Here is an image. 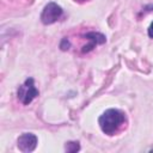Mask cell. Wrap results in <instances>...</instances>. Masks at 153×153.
I'll return each mask as SVG.
<instances>
[{
    "label": "cell",
    "instance_id": "obj_1",
    "mask_svg": "<svg viewBox=\"0 0 153 153\" xmlns=\"http://www.w3.org/2000/svg\"><path fill=\"white\" fill-rule=\"evenodd\" d=\"M126 122V114L118 109H108L98 118L102 131L106 135H115Z\"/></svg>",
    "mask_w": 153,
    "mask_h": 153
},
{
    "label": "cell",
    "instance_id": "obj_2",
    "mask_svg": "<svg viewBox=\"0 0 153 153\" xmlns=\"http://www.w3.org/2000/svg\"><path fill=\"white\" fill-rule=\"evenodd\" d=\"M37 96H38V90L36 88L35 80L32 78L26 79L25 82L18 88V98L24 105L30 104Z\"/></svg>",
    "mask_w": 153,
    "mask_h": 153
},
{
    "label": "cell",
    "instance_id": "obj_3",
    "mask_svg": "<svg viewBox=\"0 0 153 153\" xmlns=\"http://www.w3.org/2000/svg\"><path fill=\"white\" fill-rule=\"evenodd\" d=\"M62 13H63V11L60 5H57L55 2H48L41 13V22L44 25H50V24L57 22L61 18Z\"/></svg>",
    "mask_w": 153,
    "mask_h": 153
},
{
    "label": "cell",
    "instance_id": "obj_4",
    "mask_svg": "<svg viewBox=\"0 0 153 153\" xmlns=\"http://www.w3.org/2000/svg\"><path fill=\"white\" fill-rule=\"evenodd\" d=\"M17 146L19 151L24 153L32 152L37 146V136L32 133H24L17 140Z\"/></svg>",
    "mask_w": 153,
    "mask_h": 153
},
{
    "label": "cell",
    "instance_id": "obj_5",
    "mask_svg": "<svg viewBox=\"0 0 153 153\" xmlns=\"http://www.w3.org/2000/svg\"><path fill=\"white\" fill-rule=\"evenodd\" d=\"M85 38H87L90 41V43H93L94 45H98V44H103L105 43L106 41V37L100 33V32H96V31H91V32H87L85 35Z\"/></svg>",
    "mask_w": 153,
    "mask_h": 153
},
{
    "label": "cell",
    "instance_id": "obj_6",
    "mask_svg": "<svg viewBox=\"0 0 153 153\" xmlns=\"http://www.w3.org/2000/svg\"><path fill=\"white\" fill-rule=\"evenodd\" d=\"M65 149L69 153H74V152H78L80 149V145L78 141H68V142H66Z\"/></svg>",
    "mask_w": 153,
    "mask_h": 153
},
{
    "label": "cell",
    "instance_id": "obj_7",
    "mask_svg": "<svg viewBox=\"0 0 153 153\" xmlns=\"http://www.w3.org/2000/svg\"><path fill=\"white\" fill-rule=\"evenodd\" d=\"M69 47H71L69 41H68L66 37H65V38H62V39H61V43H60V49L65 51V50H68V48H69Z\"/></svg>",
    "mask_w": 153,
    "mask_h": 153
},
{
    "label": "cell",
    "instance_id": "obj_8",
    "mask_svg": "<svg viewBox=\"0 0 153 153\" xmlns=\"http://www.w3.org/2000/svg\"><path fill=\"white\" fill-rule=\"evenodd\" d=\"M148 36H149L151 38H153V22L151 23V25H149V27H148Z\"/></svg>",
    "mask_w": 153,
    "mask_h": 153
},
{
    "label": "cell",
    "instance_id": "obj_9",
    "mask_svg": "<svg viewBox=\"0 0 153 153\" xmlns=\"http://www.w3.org/2000/svg\"><path fill=\"white\" fill-rule=\"evenodd\" d=\"M145 10H146V11H152V10H153V5H147V6L145 7Z\"/></svg>",
    "mask_w": 153,
    "mask_h": 153
},
{
    "label": "cell",
    "instance_id": "obj_10",
    "mask_svg": "<svg viewBox=\"0 0 153 153\" xmlns=\"http://www.w3.org/2000/svg\"><path fill=\"white\" fill-rule=\"evenodd\" d=\"M74 1H78V2H84L85 0H74Z\"/></svg>",
    "mask_w": 153,
    "mask_h": 153
},
{
    "label": "cell",
    "instance_id": "obj_11",
    "mask_svg": "<svg viewBox=\"0 0 153 153\" xmlns=\"http://www.w3.org/2000/svg\"><path fill=\"white\" fill-rule=\"evenodd\" d=\"M151 152H153V148H152V149H151Z\"/></svg>",
    "mask_w": 153,
    "mask_h": 153
}]
</instances>
